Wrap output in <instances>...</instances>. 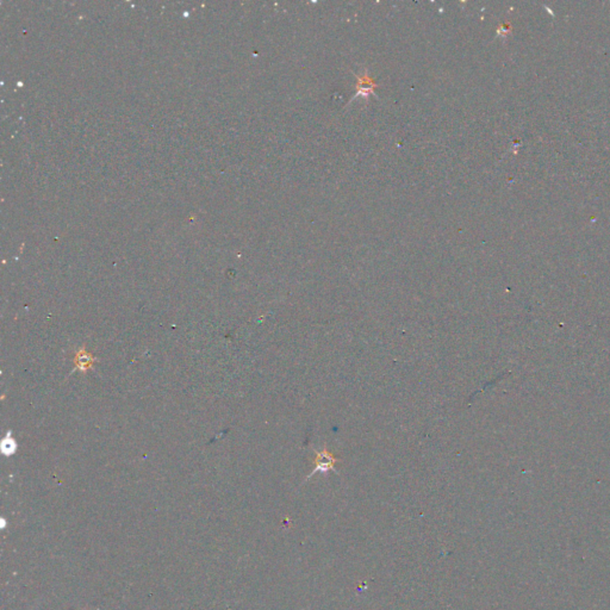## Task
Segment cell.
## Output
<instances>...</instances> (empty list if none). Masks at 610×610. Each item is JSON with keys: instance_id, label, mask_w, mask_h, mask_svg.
Segmentation results:
<instances>
[{"instance_id": "obj_1", "label": "cell", "mask_w": 610, "mask_h": 610, "mask_svg": "<svg viewBox=\"0 0 610 610\" xmlns=\"http://www.w3.org/2000/svg\"><path fill=\"white\" fill-rule=\"evenodd\" d=\"M315 464H316V468L314 469L313 472H311V476H314L315 473H317V472H321V473H327L328 471H330V469H334V466L336 464V459L332 457L331 453H329L327 451V448H324L322 452H316V459H315Z\"/></svg>"}]
</instances>
